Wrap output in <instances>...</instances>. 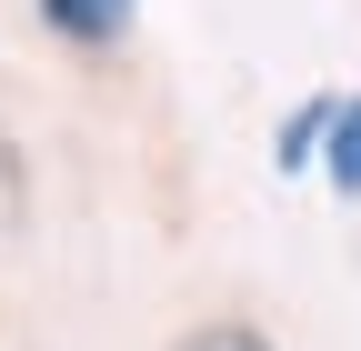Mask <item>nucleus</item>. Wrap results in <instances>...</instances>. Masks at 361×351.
<instances>
[{
    "label": "nucleus",
    "instance_id": "f257e3e1",
    "mask_svg": "<svg viewBox=\"0 0 361 351\" xmlns=\"http://www.w3.org/2000/svg\"><path fill=\"white\" fill-rule=\"evenodd\" d=\"M130 11H141V0H40V20H51L71 51H111L130 30Z\"/></svg>",
    "mask_w": 361,
    "mask_h": 351
},
{
    "label": "nucleus",
    "instance_id": "f03ea898",
    "mask_svg": "<svg viewBox=\"0 0 361 351\" xmlns=\"http://www.w3.org/2000/svg\"><path fill=\"white\" fill-rule=\"evenodd\" d=\"M322 161H331V191H341V201H361V101H341V111H331Z\"/></svg>",
    "mask_w": 361,
    "mask_h": 351
},
{
    "label": "nucleus",
    "instance_id": "7ed1b4c3",
    "mask_svg": "<svg viewBox=\"0 0 361 351\" xmlns=\"http://www.w3.org/2000/svg\"><path fill=\"white\" fill-rule=\"evenodd\" d=\"M331 111H341V101H301V111L281 121V141H271V161H281V171H301L311 151H322V130H331Z\"/></svg>",
    "mask_w": 361,
    "mask_h": 351
},
{
    "label": "nucleus",
    "instance_id": "20e7f679",
    "mask_svg": "<svg viewBox=\"0 0 361 351\" xmlns=\"http://www.w3.org/2000/svg\"><path fill=\"white\" fill-rule=\"evenodd\" d=\"M171 351H271V331H251V321H201V331H180Z\"/></svg>",
    "mask_w": 361,
    "mask_h": 351
}]
</instances>
